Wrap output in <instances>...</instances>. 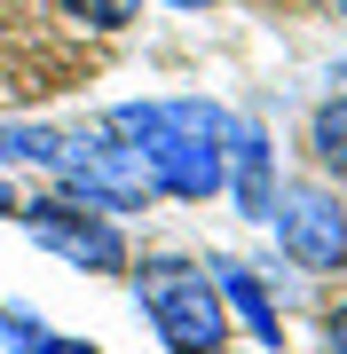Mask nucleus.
I'll use <instances>...</instances> for the list:
<instances>
[{
  "label": "nucleus",
  "instance_id": "f257e3e1",
  "mask_svg": "<svg viewBox=\"0 0 347 354\" xmlns=\"http://www.w3.org/2000/svg\"><path fill=\"white\" fill-rule=\"evenodd\" d=\"M229 127L221 102H118L111 134L127 142L166 197H221L229 189Z\"/></svg>",
  "mask_w": 347,
  "mask_h": 354
},
{
  "label": "nucleus",
  "instance_id": "f03ea898",
  "mask_svg": "<svg viewBox=\"0 0 347 354\" xmlns=\"http://www.w3.org/2000/svg\"><path fill=\"white\" fill-rule=\"evenodd\" d=\"M134 299H142V315L158 323V339L174 354H221L229 346V307H221L213 276H197V268H181V260L142 268Z\"/></svg>",
  "mask_w": 347,
  "mask_h": 354
},
{
  "label": "nucleus",
  "instance_id": "7ed1b4c3",
  "mask_svg": "<svg viewBox=\"0 0 347 354\" xmlns=\"http://www.w3.org/2000/svg\"><path fill=\"white\" fill-rule=\"evenodd\" d=\"M8 221H24V236L48 244V252L71 260V268H95V276L127 268V236L111 228V213H95V205H79V197H32V205H16Z\"/></svg>",
  "mask_w": 347,
  "mask_h": 354
},
{
  "label": "nucleus",
  "instance_id": "20e7f679",
  "mask_svg": "<svg viewBox=\"0 0 347 354\" xmlns=\"http://www.w3.org/2000/svg\"><path fill=\"white\" fill-rule=\"evenodd\" d=\"M276 244H284V260H300V268H339L347 260V197H332L323 181H292V189H276Z\"/></svg>",
  "mask_w": 347,
  "mask_h": 354
},
{
  "label": "nucleus",
  "instance_id": "39448f33",
  "mask_svg": "<svg viewBox=\"0 0 347 354\" xmlns=\"http://www.w3.org/2000/svg\"><path fill=\"white\" fill-rule=\"evenodd\" d=\"M229 189H237V213L244 221H269L276 213V181H269V134L260 127H229Z\"/></svg>",
  "mask_w": 347,
  "mask_h": 354
},
{
  "label": "nucleus",
  "instance_id": "423d86ee",
  "mask_svg": "<svg viewBox=\"0 0 347 354\" xmlns=\"http://www.w3.org/2000/svg\"><path fill=\"white\" fill-rule=\"evenodd\" d=\"M213 291H221V307H237V315L253 323V339H260V346H276V339H284V315H276V299H269V291H260L253 268L213 260Z\"/></svg>",
  "mask_w": 347,
  "mask_h": 354
},
{
  "label": "nucleus",
  "instance_id": "0eeeda50",
  "mask_svg": "<svg viewBox=\"0 0 347 354\" xmlns=\"http://www.w3.org/2000/svg\"><path fill=\"white\" fill-rule=\"evenodd\" d=\"M308 150H316L323 174L347 181V87H339L332 102H316V118H308Z\"/></svg>",
  "mask_w": 347,
  "mask_h": 354
},
{
  "label": "nucleus",
  "instance_id": "6e6552de",
  "mask_svg": "<svg viewBox=\"0 0 347 354\" xmlns=\"http://www.w3.org/2000/svg\"><path fill=\"white\" fill-rule=\"evenodd\" d=\"M64 16L87 24V32H127L134 16H142V0H64Z\"/></svg>",
  "mask_w": 347,
  "mask_h": 354
},
{
  "label": "nucleus",
  "instance_id": "1a4fd4ad",
  "mask_svg": "<svg viewBox=\"0 0 347 354\" xmlns=\"http://www.w3.org/2000/svg\"><path fill=\"white\" fill-rule=\"evenodd\" d=\"M0 339H8V354H39V346H48V323L8 307V315H0Z\"/></svg>",
  "mask_w": 347,
  "mask_h": 354
},
{
  "label": "nucleus",
  "instance_id": "9d476101",
  "mask_svg": "<svg viewBox=\"0 0 347 354\" xmlns=\"http://www.w3.org/2000/svg\"><path fill=\"white\" fill-rule=\"evenodd\" d=\"M323 346H332V354H347V299L323 315Z\"/></svg>",
  "mask_w": 347,
  "mask_h": 354
},
{
  "label": "nucleus",
  "instance_id": "9b49d317",
  "mask_svg": "<svg viewBox=\"0 0 347 354\" xmlns=\"http://www.w3.org/2000/svg\"><path fill=\"white\" fill-rule=\"evenodd\" d=\"M39 354H103V346H95V339H55V330H48V346H39Z\"/></svg>",
  "mask_w": 347,
  "mask_h": 354
},
{
  "label": "nucleus",
  "instance_id": "f8f14e48",
  "mask_svg": "<svg viewBox=\"0 0 347 354\" xmlns=\"http://www.w3.org/2000/svg\"><path fill=\"white\" fill-rule=\"evenodd\" d=\"M16 205H24V197H16V189H8V181H0V213H16Z\"/></svg>",
  "mask_w": 347,
  "mask_h": 354
},
{
  "label": "nucleus",
  "instance_id": "ddd939ff",
  "mask_svg": "<svg viewBox=\"0 0 347 354\" xmlns=\"http://www.w3.org/2000/svg\"><path fill=\"white\" fill-rule=\"evenodd\" d=\"M174 8H213V0H174Z\"/></svg>",
  "mask_w": 347,
  "mask_h": 354
},
{
  "label": "nucleus",
  "instance_id": "4468645a",
  "mask_svg": "<svg viewBox=\"0 0 347 354\" xmlns=\"http://www.w3.org/2000/svg\"><path fill=\"white\" fill-rule=\"evenodd\" d=\"M339 87H347V64H339Z\"/></svg>",
  "mask_w": 347,
  "mask_h": 354
},
{
  "label": "nucleus",
  "instance_id": "2eb2a0df",
  "mask_svg": "<svg viewBox=\"0 0 347 354\" xmlns=\"http://www.w3.org/2000/svg\"><path fill=\"white\" fill-rule=\"evenodd\" d=\"M221 354H229V346H221Z\"/></svg>",
  "mask_w": 347,
  "mask_h": 354
}]
</instances>
